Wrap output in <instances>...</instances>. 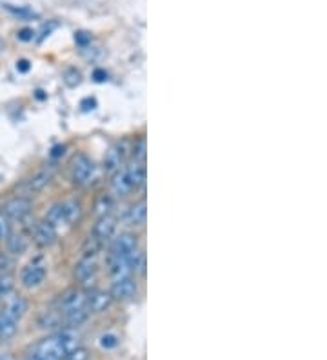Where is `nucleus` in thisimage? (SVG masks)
<instances>
[{
	"label": "nucleus",
	"instance_id": "nucleus-27",
	"mask_svg": "<svg viewBox=\"0 0 327 360\" xmlns=\"http://www.w3.org/2000/svg\"><path fill=\"white\" fill-rule=\"evenodd\" d=\"M95 105H96V102L91 101V98H86V101L82 102L84 110H95Z\"/></svg>",
	"mask_w": 327,
	"mask_h": 360
},
{
	"label": "nucleus",
	"instance_id": "nucleus-3",
	"mask_svg": "<svg viewBox=\"0 0 327 360\" xmlns=\"http://www.w3.org/2000/svg\"><path fill=\"white\" fill-rule=\"evenodd\" d=\"M146 180V167L144 162L133 160L129 164H124L118 172L111 175V191L118 197L129 195L133 189H139Z\"/></svg>",
	"mask_w": 327,
	"mask_h": 360
},
{
	"label": "nucleus",
	"instance_id": "nucleus-23",
	"mask_svg": "<svg viewBox=\"0 0 327 360\" xmlns=\"http://www.w3.org/2000/svg\"><path fill=\"white\" fill-rule=\"evenodd\" d=\"M102 346H104V347H115V346H117V337H113V335L102 337Z\"/></svg>",
	"mask_w": 327,
	"mask_h": 360
},
{
	"label": "nucleus",
	"instance_id": "nucleus-7",
	"mask_svg": "<svg viewBox=\"0 0 327 360\" xmlns=\"http://www.w3.org/2000/svg\"><path fill=\"white\" fill-rule=\"evenodd\" d=\"M109 295H111V299L120 300V302L133 300L136 297V282L131 277L113 281L111 290H109Z\"/></svg>",
	"mask_w": 327,
	"mask_h": 360
},
{
	"label": "nucleus",
	"instance_id": "nucleus-16",
	"mask_svg": "<svg viewBox=\"0 0 327 360\" xmlns=\"http://www.w3.org/2000/svg\"><path fill=\"white\" fill-rule=\"evenodd\" d=\"M62 210H64V219L65 226L77 224L82 217V206L77 200H68V202H62Z\"/></svg>",
	"mask_w": 327,
	"mask_h": 360
},
{
	"label": "nucleus",
	"instance_id": "nucleus-20",
	"mask_svg": "<svg viewBox=\"0 0 327 360\" xmlns=\"http://www.w3.org/2000/svg\"><path fill=\"white\" fill-rule=\"evenodd\" d=\"M11 290H13V277H11V275H2V277H0V297L9 295Z\"/></svg>",
	"mask_w": 327,
	"mask_h": 360
},
{
	"label": "nucleus",
	"instance_id": "nucleus-13",
	"mask_svg": "<svg viewBox=\"0 0 327 360\" xmlns=\"http://www.w3.org/2000/svg\"><path fill=\"white\" fill-rule=\"evenodd\" d=\"M86 302H87V309H89V313H101V311H105V309L111 306L113 299H111V295L105 293V291L93 290L86 293Z\"/></svg>",
	"mask_w": 327,
	"mask_h": 360
},
{
	"label": "nucleus",
	"instance_id": "nucleus-25",
	"mask_svg": "<svg viewBox=\"0 0 327 360\" xmlns=\"http://www.w3.org/2000/svg\"><path fill=\"white\" fill-rule=\"evenodd\" d=\"M75 40H77V42H79V44H86V42H89V37L86 35V33H77V35H75Z\"/></svg>",
	"mask_w": 327,
	"mask_h": 360
},
{
	"label": "nucleus",
	"instance_id": "nucleus-11",
	"mask_svg": "<svg viewBox=\"0 0 327 360\" xmlns=\"http://www.w3.org/2000/svg\"><path fill=\"white\" fill-rule=\"evenodd\" d=\"M2 299H6V308L0 309V311L4 313L8 319H11V321L20 322V319L26 315V311H27L26 299H24V297H20V295H15V297H9V295H6V297H2Z\"/></svg>",
	"mask_w": 327,
	"mask_h": 360
},
{
	"label": "nucleus",
	"instance_id": "nucleus-24",
	"mask_svg": "<svg viewBox=\"0 0 327 360\" xmlns=\"http://www.w3.org/2000/svg\"><path fill=\"white\" fill-rule=\"evenodd\" d=\"M93 79H95L96 82H104V80L108 79V73H105V71H102V70H96L95 73H93Z\"/></svg>",
	"mask_w": 327,
	"mask_h": 360
},
{
	"label": "nucleus",
	"instance_id": "nucleus-14",
	"mask_svg": "<svg viewBox=\"0 0 327 360\" xmlns=\"http://www.w3.org/2000/svg\"><path fill=\"white\" fill-rule=\"evenodd\" d=\"M124 157H126V151H124V146L117 144L113 146L111 150L105 153V158H104V167L105 172L109 173V175H113L115 172H118L120 167L126 164V160H124Z\"/></svg>",
	"mask_w": 327,
	"mask_h": 360
},
{
	"label": "nucleus",
	"instance_id": "nucleus-2",
	"mask_svg": "<svg viewBox=\"0 0 327 360\" xmlns=\"http://www.w3.org/2000/svg\"><path fill=\"white\" fill-rule=\"evenodd\" d=\"M57 311L60 315V321L64 328H77L82 322L89 319V309H87L86 293L82 290L65 291L58 300Z\"/></svg>",
	"mask_w": 327,
	"mask_h": 360
},
{
	"label": "nucleus",
	"instance_id": "nucleus-1",
	"mask_svg": "<svg viewBox=\"0 0 327 360\" xmlns=\"http://www.w3.org/2000/svg\"><path fill=\"white\" fill-rule=\"evenodd\" d=\"M80 347V335L75 328H64L40 340L26 360H65Z\"/></svg>",
	"mask_w": 327,
	"mask_h": 360
},
{
	"label": "nucleus",
	"instance_id": "nucleus-28",
	"mask_svg": "<svg viewBox=\"0 0 327 360\" xmlns=\"http://www.w3.org/2000/svg\"><path fill=\"white\" fill-rule=\"evenodd\" d=\"M0 360H11V356H9V355H2V353H0Z\"/></svg>",
	"mask_w": 327,
	"mask_h": 360
},
{
	"label": "nucleus",
	"instance_id": "nucleus-26",
	"mask_svg": "<svg viewBox=\"0 0 327 360\" xmlns=\"http://www.w3.org/2000/svg\"><path fill=\"white\" fill-rule=\"evenodd\" d=\"M17 70L22 71V73H26V71L30 70V62H27V60H18L17 62Z\"/></svg>",
	"mask_w": 327,
	"mask_h": 360
},
{
	"label": "nucleus",
	"instance_id": "nucleus-12",
	"mask_svg": "<svg viewBox=\"0 0 327 360\" xmlns=\"http://www.w3.org/2000/svg\"><path fill=\"white\" fill-rule=\"evenodd\" d=\"M115 229H117V220H115V217L102 215L98 219V222L95 224V228H93V238L98 244H102V242L109 240V238L113 237Z\"/></svg>",
	"mask_w": 327,
	"mask_h": 360
},
{
	"label": "nucleus",
	"instance_id": "nucleus-4",
	"mask_svg": "<svg viewBox=\"0 0 327 360\" xmlns=\"http://www.w3.org/2000/svg\"><path fill=\"white\" fill-rule=\"evenodd\" d=\"M109 257L127 260V262H131L135 271L142 266V253L139 250V242H136L135 235H129V233H124V235L115 238Z\"/></svg>",
	"mask_w": 327,
	"mask_h": 360
},
{
	"label": "nucleus",
	"instance_id": "nucleus-5",
	"mask_svg": "<svg viewBox=\"0 0 327 360\" xmlns=\"http://www.w3.org/2000/svg\"><path fill=\"white\" fill-rule=\"evenodd\" d=\"M71 176L73 182L79 186H87L95 176V164L86 155H77L73 158V166H71Z\"/></svg>",
	"mask_w": 327,
	"mask_h": 360
},
{
	"label": "nucleus",
	"instance_id": "nucleus-17",
	"mask_svg": "<svg viewBox=\"0 0 327 360\" xmlns=\"http://www.w3.org/2000/svg\"><path fill=\"white\" fill-rule=\"evenodd\" d=\"M4 9H8L9 13L15 15V17L18 18H37L39 15H37V11H33L31 8H27V6H17V4H9V2H4Z\"/></svg>",
	"mask_w": 327,
	"mask_h": 360
},
{
	"label": "nucleus",
	"instance_id": "nucleus-21",
	"mask_svg": "<svg viewBox=\"0 0 327 360\" xmlns=\"http://www.w3.org/2000/svg\"><path fill=\"white\" fill-rule=\"evenodd\" d=\"M109 207H111V200H109V197H101L98 198V202H96V210H98V213H101V215H109L108 211H109Z\"/></svg>",
	"mask_w": 327,
	"mask_h": 360
},
{
	"label": "nucleus",
	"instance_id": "nucleus-10",
	"mask_svg": "<svg viewBox=\"0 0 327 360\" xmlns=\"http://www.w3.org/2000/svg\"><path fill=\"white\" fill-rule=\"evenodd\" d=\"M44 278H46V266L42 264V260H33L22 271V284L26 288H37L42 284Z\"/></svg>",
	"mask_w": 327,
	"mask_h": 360
},
{
	"label": "nucleus",
	"instance_id": "nucleus-18",
	"mask_svg": "<svg viewBox=\"0 0 327 360\" xmlns=\"http://www.w3.org/2000/svg\"><path fill=\"white\" fill-rule=\"evenodd\" d=\"M146 220V202H139L136 206H133L127 213V222L133 226L144 224Z\"/></svg>",
	"mask_w": 327,
	"mask_h": 360
},
{
	"label": "nucleus",
	"instance_id": "nucleus-19",
	"mask_svg": "<svg viewBox=\"0 0 327 360\" xmlns=\"http://www.w3.org/2000/svg\"><path fill=\"white\" fill-rule=\"evenodd\" d=\"M6 240H8V248L11 250V253H17V255L26 250V246H27L26 238L22 237V235H15L13 231H11V235H9Z\"/></svg>",
	"mask_w": 327,
	"mask_h": 360
},
{
	"label": "nucleus",
	"instance_id": "nucleus-6",
	"mask_svg": "<svg viewBox=\"0 0 327 360\" xmlns=\"http://www.w3.org/2000/svg\"><path fill=\"white\" fill-rule=\"evenodd\" d=\"M31 211V200L26 197H17L13 198V200H9L8 204H6L4 207H2V215L8 217L11 222H20V220L26 219L27 215H30Z\"/></svg>",
	"mask_w": 327,
	"mask_h": 360
},
{
	"label": "nucleus",
	"instance_id": "nucleus-22",
	"mask_svg": "<svg viewBox=\"0 0 327 360\" xmlns=\"http://www.w3.org/2000/svg\"><path fill=\"white\" fill-rule=\"evenodd\" d=\"M33 35H35V33H33V30H30V27H26V30H20L18 31V39L22 40V42H30L31 39H33Z\"/></svg>",
	"mask_w": 327,
	"mask_h": 360
},
{
	"label": "nucleus",
	"instance_id": "nucleus-9",
	"mask_svg": "<svg viewBox=\"0 0 327 360\" xmlns=\"http://www.w3.org/2000/svg\"><path fill=\"white\" fill-rule=\"evenodd\" d=\"M33 240H35L37 246L40 248L51 246V244H55V240H57V228L53 224H49L46 219L40 220V222L35 224V228H33Z\"/></svg>",
	"mask_w": 327,
	"mask_h": 360
},
{
	"label": "nucleus",
	"instance_id": "nucleus-15",
	"mask_svg": "<svg viewBox=\"0 0 327 360\" xmlns=\"http://www.w3.org/2000/svg\"><path fill=\"white\" fill-rule=\"evenodd\" d=\"M51 179H53V167H44V169H40V172L37 173L30 182H27V189L33 191V193H35V191H40V189H44L49 182H51Z\"/></svg>",
	"mask_w": 327,
	"mask_h": 360
},
{
	"label": "nucleus",
	"instance_id": "nucleus-8",
	"mask_svg": "<svg viewBox=\"0 0 327 360\" xmlns=\"http://www.w3.org/2000/svg\"><path fill=\"white\" fill-rule=\"evenodd\" d=\"M96 273V253H86L75 266V278L80 284H87Z\"/></svg>",
	"mask_w": 327,
	"mask_h": 360
}]
</instances>
